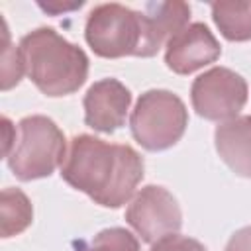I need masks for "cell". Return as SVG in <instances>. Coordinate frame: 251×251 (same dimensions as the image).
<instances>
[{"label":"cell","instance_id":"obj_1","mask_svg":"<svg viewBox=\"0 0 251 251\" xmlns=\"http://www.w3.org/2000/svg\"><path fill=\"white\" fill-rule=\"evenodd\" d=\"M143 175V157L131 145L108 143L88 133L69 141L61 165V178L104 208L129 202Z\"/></svg>","mask_w":251,"mask_h":251},{"label":"cell","instance_id":"obj_2","mask_svg":"<svg viewBox=\"0 0 251 251\" xmlns=\"http://www.w3.org/2000/svg\"><path fill=\"white\" fill-rule=\"evenodd\" d=\"M18 49L27 78L45 96H69L88 78L86 53L53 27H37L25 33Z\"/></svg>","mask_w":251,"mask_h":251},{"label":"cell","instance_id":"obj_3","mask_svg":"<svg viewBox=\"0 0 251 251\" xmlns=\"http://www.w3.org/2000/svg\"><path fill=\"white\" fill-rule=\"evenodd\" d=\"M67 139L61 127L47 116H25L16 127V141L6 157L16 178L27 182L47 178L63 165Z\"/></svg>","mask_w":251,"mask_h":251},{"label":"cell","instance_id":"obj_4","mask_svg":"<svg viewBox=\"0 0 251 251\" xmlns=\"http://www.w3.org/2000/svg\"><path fill=\"white\" fill-rule=\"evenodd\" d=\"M188 126L184 102L171 90L151 88L143 92L129 116L133 139L147 151H165L180 141Z\"/></svg>","mask_w":251,"mask_h":251},{"label":"cell","instance_id":"obj_5","mask_svg":"<svg viewBox=\"0 0 251 251\" xmlns=\"http://www.w3.org/2000/svg\"><path fill=\"white\" fill-rule=\"evenodd\" d=\"M84 39L98 57H137L143 41V12L118 2L100 4L86 18Z\"/></svg>","mask_w":251,"mask_h":251},{"label":"cell","instance_id":"obj_6","mask_svg":"<svg viewBox=\"0 0 251 251\" xmlns=\"http://www.w3.org/2000/svg\"><path fill=\"white\" fill-rule=\"evenodd\" d=\"M247 82L245 78L227 69L212 67L198 75L190 86V102L194 112L210 122H227L237 118L247 102Z\"/></svg>","mask_w":251,"mask_h":251},{"label":"cell","instance_id":"obj_7","mask_svg":"<svg viewBox=\"0 0 251 251\" xmlns=\"http://www.w3.org/2000/svg\"><path fill=\"white\" fill-rule=\"evenodd\" d=\"M126 222L145 241L155 243L167 235L178 233L182 212L176 198L159 184H147L135 192L126 208Z\"/></svg>","mask_w":251,"mask_h":251},{"label":"cell","instance_id":"obj_8","mask_svg":"<svg viewBox=\"0 0 251 251\" xmlns=\"http://www.w3.org/2000/svg\"><path fill=\"white\" fill-rule=\"evenodd\" d=\"M222 55L220 41L202 22L188 24L165 45V65L176 75H190Z\"/></svg>","mask_w":251,"mask_h":251},{"label":"cell","instance_id":"obj_9","mask_svg":"<svg viewBox=\"0 0 251 251\" xmlns=\"http://www.w3.org/2000/svg\"><path fill=\"white\" fill-rule=\"evenodd\" d=\"M131 104L129 88L118 78L96 80L82 98L84 124L100 133H114L126 124Z\"/></svg>","mask_w":251,"mask_h":251},{"label":"cell","instance_id":"obj_10","mask_svg":"<svg viewBox=\"0 0 251 251\" xmlns=\"http://www.w3.org/2000/svg\"><path fill=\"white\" fill-rule=\"evenodd\" d=\"M190 6L186 2H147L143 12V41L137 57H153L182 27L188 25Z\"/></svg>","mask_w":251,"mask_h":251},{"label":"cell","instance_id":"obj_11","mask_svg":"<svg viewBox=\"0 0 251 251\" xmlns=\"http://www.w3.org/2000/svg\"><path fill=\"white\" fill-rule=\"evenodd\" d=\"M214 145L220 159L237 176L251 178V116L222 122L214 131Z\"/></svg>","mask_w":251,"mask_h":251},{"label":"cell","instance_id":"obj_12","mask_svg":"<svg viewBox=\"0 0 251 251\" xmlns=\"http://www.w3.org/2000/svg\"><path fill=\"white\" fill-rule=\"evenodd\" d=\"M212 20L227 41L251 39V0L212 2Z\"/></svg>","mask_w":251,"mask_h":251},{"label":"cell","instance_id":"obj_13","mask_svg":"<svg viewBox=\"0 0 251 251\" xmlns=\"http://www.w3.org/2000/svg\"><path fill=\"white\" fill-rule=\"evenodd\" d=\"M0 216H2V237H14L25 231L33 222V206L25 192L20 188H4L0 196Z\"/></svg>","mask_w":251,"mask_h":251},{"label":"cell","instance_id":"obj_14","mask_svg":"<svg viewBox=\"0 0 251 251\" xmlns=\"http://www.w3.org/2000/svg\"><path fill=\"white\" fill-rule=\"evenodd\" d=\"M84 251H139V241L126 227H106L90 239Z\"/></svg>","mask_w":251,"mask_h":251},{"label":"cell","instance_id":"obj_15","mask_svg":"<svg viewBox=\"0 0 251 251\" xmlns=\"http://www.w3.org/2000/svg\"><path fill=\"white\" fill-rule=\"evenodd\" d=\"M4 43H6V47L2 51V90H10L12 86H16L22 80V75L25 71H24L20 49L10 45L6 24H4Z\"/></svg>","mask_w":251,"mask_h":251},{"label":"cell","instance_id":"obj_16","mask_svg":"<svg viewBox=\"0 0 251 251\" xmlns=\"http://www.w3.org/2000/svg\"><path fill=\"white\" fill-rule=\"evenodd\" d=\"M149 251H208V249L194 237L173 233V235H167V237L155 241Z\"/></svg>","mask_w":251,"mask_h":251},{"label":"cell","instance_id":"obj_17","mask_svg":"<svg viewBox=\"0 0 251 251\" xmlns=\"http://www.w3.org/2000/svg\"><path fill=\"white\" fill-rule=\"evenodd\" d=\"M224 251H251V226L237 229L226 243Z\"/></svg>","mask_w":251,"mask_h":251},{"label":"cell","instance_id":"obj_18","mask_svg":"<svg viewBox=\"0 0 251 251\" xmlns=\"http://www.w3.org/2000/svg\"><path fill=\"white\" fill-rule=\"evenodd\" d=\"M80 6H82V2H75V4H71V6H65V4H63V6H61V4H57V6H55V4H39L41 10L51 12V14L61 12V10H63V12H67V10H75V8H80Z\"/></svg>","mask_w":251,"mask_h":251}]
</instances>
